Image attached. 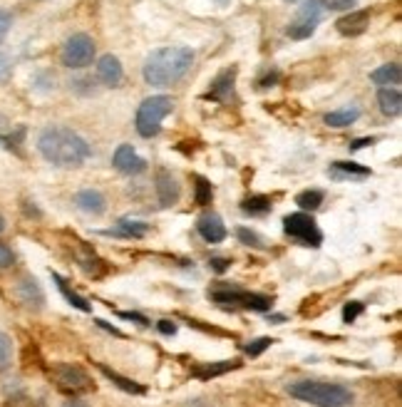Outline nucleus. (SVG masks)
<instances>
[{
  "label": "nucleus",
  "instance_id": "6e6552de",
  "mask_svg": "<svg viewBox=\"0 0 402 407\" xmlns=\"http://www.w3.org/2000/svg\"><path fill=\"white\" fill-rule=\"evenodd\" d=\"M283 229L291 239L301 241L303 246H321L323 241V233L315 224V219L310 214H303V211H298V214H291L283 219Z\"/></svg>",
  "mask_w": 402,
  "mask_h": 407
},
{
  "label": "nucleus",
  "instance_id": "393cba45",
  "mask_svg": "<svg viewBox=\"0 0 402 407\" xmlns=\"http://www.w3.org/2000/svg\"><path fill=\"white\" fill-rule=\"evenodd\" d=\"M53 279H55V283H58L60 293H62V296L67 298V303H70V306H75V308H77V310H82V313H90V303L85 301V298H82V296H77V293L72 291L70 285L65 283V279H62V276L53 274Z\"/></svg>",
  "mask_w": 402,
  "mask_h": 407
},
{
  "label": "nucleus",
  "instance_id": "dca6fc26",
  "mask_svg": "<svg viewBox=\"0 0 402 407\" xmlns=\"http://www.w3.org/2000/svg\"><path fill=\"white\" fill-rule=\"evenodd\" d=\"M233 80H236V67H228V70L219 72L216 80L211 82L206 99H226L233 92Z\"/></svg>",
  "mask_w": 402,
  "mask_h": 407
},
{
  "label": "nucleus",
  "instance_id": "f3484780",
  "mask_svg": "<svg viewBox=\"0 0 402 407\" xmlns=\"http://www.w3.org/2000/svg\"><path fill=\"white\" fill-rule=\"evenodd\" d=\"M328 174L333 179H365V176H370V169L360 167L355 162H333Z\"/></svg>",
  "mask_w": 402,
  "mask_h": 407
},
{
  "label": "nucleus",
  "instance_id": "39448f33",
  "mask_svg": "<svg viewBox=\"0 0 402 407\" xmlns=\"http://www.w3.org/2000/svg\"><path fill=\"white\" fill-rule=\"evenodd\" d=\"M50 378L55 380L62 392H70V395H80V392H90L94 390L92 378L82 370L80 365H70V363H55L50 367Z\"/></svg>",
  "mask_w": 402,
  "mask_h": 407
},
{
  "label": "nucleus",
  "instance_id": "a878e982",
  "mask_svg": "<svg viewBox=\"0 0 402 407\" xmlns=\"http://www.w3.org/2000/svg\"><path fill=\"white\" fill-rule=\"evenodd\" d=\"M241 209L246 211V214H251V216H263V214H268V211L274 209V204H271V199L268 197H249V199H244V204H241Z\"/></svg>",
  "mask_w": 402,
  "mask_h": 407
},
{
  "label": "nucleus",
  "instance_id": "9d476101",
  "mask_svg": "<svg viewBox=\"0 0 402 407\" xmlns=\"http://www.w3.org/2000/svg\"><path fill=\"white\" fill-rule=\"evenodd\" d=\"M181 186L176 181V176L171 174L169 169H159L157 172V199L162 206H174L179 201Z\"/></svg>",
  "mask_w": 402,
  "mask_h": 407
},
{
  "label": "nucleus",
  "instance_id": "a18cd8bd",
  "mask_svg": "<svg viewBox=\"0 0 402 407\" xmlns=\"http://www.w3.org/2000/svg\"><path fill=\"white\" fill-rule=\"evenodd\" d=\"M288 3H293V0H288Z\"/></svg>",
  "mask_w": 402,
  "mask_h": 407
},
{
  "label": "nucleus",
  "instance_id": "0eeeda50",
  "mask_svg": "<svg viewBox=\"0 0 402 407\" xmlns=\"http://www.w3.org/2000/svg\"><path fill=\"white\" fill-rule=\"evenodd\" d=\"M211 298L221 306H241V308L251 310H268L271 308V298L261 296V293H246L236 285H224V288H214Z\"/></svg>",
  "mask_w": 402,
  "mask_h": 407
},
{
  "label": "nucleus",
  "instance_id": "c85d7f7f",
  "mask_svg": "<svg viewBox=\"0 0 402 407\" xmlns=\"http://www.w3.org/2000/svg\"><path fill=\"white\" fill-rule=\"evenodd\" d=\"M296 204L301 206V209H305V211H313V209H318L323 204V192H318V189H308V192H301L296 197Z\"/></svg>",
  "mask_w": 402,
  "mask_h": 407
},
{
  "label": "nucleus",
  "instance_id": "a19ab883",
  "mask_svg": "<svg viewBox=\"0 0 402 407\" xmlns=\"http://www.w3.org/2000/svg\"><path fill=\"white\" fill-rule=\"evenodd\" d=\"M122 318H127V320H137L140 326H149V320L144 318V315H140V313H119Z\"/></svg>",
  "mask_w": 402,
  "mask_h": 407
},
{
  "label": "nucleus",
  "instance_id": "4468645a",
  "mask_svg": "<svg viewBox=\"0 0 402 407\" xmlns=\"http://www.w3.org/2000/svg\"><path fill=\"white\" fill-rule=\"evenodd\" d=\"M196 229L204 236V241H209V244H219V241L226 239V226H224L221 216L216 214H204L199 219Z\"/></svg>",
  "mask_w": 402,
  "mask_h": 407
},
{
  "label": "nucleus",
  "instance_id": "a211bd4d",
  "mask_svg": "<svg viewBox=\"0 0 402 407\" xmlns=\"http://www.w3.org/2000/svg\"><path fill=\"white\" fill-rule=\"evenodd\" d=\"M378 105L385 117H397L402 112V94L397 88H383L378 92Z\"/></svg>",
  "mask_w": 402,
  "mask_h": 407
},
{
  "label": "nucleus",
  "instance_id": "6ab92c4d",
  "mask_svg": "<svg viewBox=\"0 0 402 407\" xmlns=\"http://www.w3.org/2000/svg\"><path fill=\"white\" fill-rule=\"evenodd\" d=\"M360 107H343V110H335V112H328L326 117H323V122L328 124V127H335V129H340V127H350L353 122H358L360 119Z\"/></svg>",
  "mask_w": 402,
  "mask_h": 407
},
{
  "label": "nucleus",
  "instance_id": "f8f14e48",
  "mask_svg": "<svg viewBox=\"0 0 402 407\" xmlns=\"http://www.w3.org/2000/svg\"><path fill=\"white\" fill-rule=\"evenodd\" d=\"M367 25H370V10H350L348 15H343V18L335 23V28H338L340 35L355 38L365 33Z\"/></svg>",
  "mask_w": 402,
  "mask_h": 407
},
{
  "label": "nucleus",
  "instance_id": "37998d69",
  "mask_svg": "<svg viewBox=\"0 0 402 407\" xmlns=\"http://www.w3.org/2000/svg\"><path fill=\"white\" fill-rule=\"evenodd\" d=\"M62 407H87V402H82L80 397H70V400H65Z\"/></svg>",
  "mask_w": 402,
  "mask_h": 407
},
{
  "label": "nucleus",
  "instance_id": "cd10ccee",
  "mask_svg": "<svg viewBox=\"0 0 402 407\" xmlns=\"http://www.w3.org/2000/svg\"><path fill=\"white\" fill-rule=\"evenodd\" d=\"M315 28H318V23H313V20H293L288 25V38H293V40H308L315 33Z\"/></svg>",
  "mask_w": 402,
  "mask_h": 407
},
{
  "label": "nucleus",
  "instance_id": "ea45409f",
  "mask_svg": "<svg viewBox=\"0 0 402 407\" xmlns=\"http://www.w3.org/2000/svg\"><path fill=\"white\" fill-rule=\"evenodd\" d=\"M159 331H162L164 335H174V333H176V326L171 323V320H159Z\"/></svg>",
  "mask_w": 402,
  "mask_h": 407
},
{
  "label": "nucleus",
  "instance_id": "423d86ee",
  "mask_svg": "<svg viewBox=\"0 0 402 407\" xmlns=\"http://www.w3.org/2000/svg\"><path fill=\"white\" fill-rule=\"evenodd\" d=\"M94 58V40L85 33H77V35L67 38L62 45V53H60V60H62L65 67L70 70H82L87 67Z\"/></svg>",
  "mask_w": 402,
  "mask_h": 407
},
{
  "label": "nucleus",
  "instance_id": "9b49d317",
  "mask_svg": "<svg viewBox=\"0 0 402 407\" xmlns=\"http://www.w3.org/2000/svg\"><path fill=\"white\" fill-rule=\"evenodd\" d=\"M15 293H18V301L23 303V306H28V308L40 310L42 306H45V293H42L40 283H37L33 276H23V279L18 281Z\"/></svg>",
  "mask_w": 402,
  "mask_h": 407
},
{
  "label": "nucleus",
  "instance_id": "2f4dec72",
  "mask_svg": "<svg viewBox=\"0 0 402 407\" xmlns=\"http://www.w3.org/2000/svg\"><path fill=\"white\" fill-rule=\"evenodd\" d=\"M271 343H274L271 338H256V340H251V343L246 345V353H249L251 358H258V355H261L263 350L271 348Z\"/></svg>",
  "mask_w": 402,
  "mask_h": 407
},
{
  "label": "nucleus",
  "instance_id": "f704fd0d",
  "mask_svg": "<svg viewBox=\"0 0 402 407\" xmlns=\"http://www.w3.org/2000/svg\"><path fill=\"white\" fill-rule=\"evenodd\" d=\"M10 25H12V15L0 8V45H3V40H6L8 33H10Z\"/></svg>",
  "mask_w": 402,
  "mask_h": 407
},
{
  "label": "nucleus",
  "instance_id": "412c9836",
  "mask_svg": "<svg viewBox=\"0 0 402 407\" xmlns=\"http://www.w3.org/2000/svg\"><path fill=\"white\" fill-rule=\"evenodd\" d=\"M241 363L239 360H221V363H206V365H196L192 370L194 378L199 380H209V378H216V375H224V372L228 370H236Z\"/></svg>",
  "mask_w": 402,
  "mask_h": 407
},
{
  "label": "nucleus",
  "instance_id": "7ed1b4c3",
  "mask_svg": "<svg viewBox=\"0 0 402 407\" xmlns=\"http://www.w3.org/2000/svg\"><path fill=\"white\" fill-rule=\"evenodd\" d=\"M291 397L301 402H308L313 407H348L353 405L355 395L345 385L338 383H318V380H301L288 385Z\"/></svg>",
  "mask_w": 402,
  "mask_h": 407
},
{
  "label": "nucleus",
  "instance_id": "4c0bfd02",
  "mask_svg": "<svg viewBox=\"0 0 402 407\" xmlns=\"http://www.w3.org/2000/svg\"><path fill=\"white\" fill-rule=\"evenodd\" d=\"M276 82H278V70H271L258 80V88H274Z\"/></svg>",
  "mask_w": 402,
  "mask_h": 407
},
{
  "label": "nucleus",
  "instance_id": "c756f323",
  "mask_svg": "<svg viewBox=\"0 0 402 407\" xmlns=\"http://www.w3.org/2000/svg\"><path fill=\"white\" fill-rule=\"evenodd\" d=\"M12 363V340L10 335H6V333L0 331V372L8 370Z\"/></svg>",
  "mask_w": 402,
  "mask_h": 407
},
{
  "label": "nucleus",
  "instance_id": "473e14b6",
  "mask_svg": "<svg viewBox=\"0 0 402 407\" xmlns=\"http://www.w3.org/2000/svg\"><path fill=\"white\" fill-rule=\"evenodd\" d=\"M362 310H365V306H362V303L350 301L348 306H345V308H343V320H345V323H353V320H355L358 315L362 313Z\"/></svg>",
  "mask_w": 402,
  "mask_h": 407
},
{
  "label": "nucleus",
  "instance_id": "5701e85b",
  "mask_svg": "<svg viewBox=\"0 0 402 407\" xmlns=\"http://www.w3.org/2000/svg\"><path fill=\"white\" fill-rule=\"evenodd\" d=\"M97 370L102 372L107 380H112V383H115L119 390H124V392H132V395H144V388H142L140 383H134V380H129V378H122L119 372L110 370V367L102 365V363H97Z\"/></svg>",
  "mask_w": 402,
  "mask_h": 407
},
{
  "label": "nucleus",
  "instance_id": "aec40b11",
  "mask_svg": "<svg viewBox=\"0 0 402 407\" xmlns=\"http://www.w3.org/2000/svg\"><path fill=\"white\" fill-rule=\"evenodd\" d=\"M149 231V226L142 222H132V219H122L115 229L105 231L107 236H119V239H142L144 233Z\"/></svg>",
  "mask_w": 402,
  "mask_h": 407
},
{
  "label": "nucleus",
  "instance_id": "2eb2a0df",
  "mask_svg": "<svg viewBox=\"0 0 402 407\" xmlns=\"http://www.w3.org/2000/svg\"><path fill=\"white\" fill-rule=\"evenodd\" d=\"M75 204L80 206L85 214H105L107 209V199L102 197V192L97 189H82V192L75 194Z\"/></svg>",
  "mask_w": 402,
  "mask_h": 407
},
{
  "label": "nucleus",
  "instance_id": "c03bdc74",
  "mask_svg": "<svg viewBox=\"0 0 402 407\" xmlns=\"http://www.w3.org/2000/svg\"><path fill=\"white\" fill-rule=\"evenodd\" d=\"M3 229H6V222H3V216H0V231H3Z\"/></svg>",
  "mask_w": 402,
  "mask_h": 407
},
{
  "label": "nucleus",
  "instance_id": "7c9ffc66",
  "mask_svg": "<svg viewBox=\"0 0 402 407\" xmlns=\"http://www.w3.org/2000/svg\"><path fill=\"white\" fill-rule=\"evenodd\" d=\"M236 236H239V241H241V244H246V246H253V249H263V241H261V236H258L256 231H251V229H239V231H236Z\"/></svg>",
  "mask_w": 402,
  "mask_h": 407
},
{
  "label": "nucleus",
  "instance_id": "bb28decb",
  "mask_svg": "<svg viewBox=\"0 0 402 407\" xmlns=\"http://www.w3.org/2000/svg\"><path fill=\"white\" fill-rule=\"evenodd\" d=\"M194 201L199 204V206H206V204H211V199H214V186H211L209 179H204V176H194Z\"/></svg>",
  "mask_w": 402,
  "mask_h": 407
},
{
  "label": "nucleus",
  "instance_id": "ddd939ff",
  "mask_svg": "<svg viewBox=\"0 0 402 407\" xmlns=\"http://www.w3.org/2000/svg\"><path fill=\"white\" fill-rule=\"evenodd\" d=\"M97 77L102 85H107V88H117L124 77L122 63H119L115 55H102L97 63Z\"/></svg>",
  "mask_w": 402,
  "mask_h": 407
},
{
  "label": "nucleus",
  "instance_id": "72a5a7b5",
  "mask_svg": "<svg viewBox=\"0 0 402 407\" xmlns=\"http://www.w3.org/2000/svg\"><path fill=\"white\" fill-rule=\"evenodd\" d=\"M12 75V60L10 55L0 53V85H6L8 80H10Z\"/></svg>",
  "mask_w": 402,
  "mask_h": 407
},
{
  "label": "nucleus",
  "instance_id": "4be33fe9",
  "mask_svg": "<svg viewBox=\"0 0 402 407\" xmlns=\"http://www.w3.org/2000/svg\"><path fill=\"white\" fill-rule=\"evenodd\" d=\"M370 80H373L375 85H383V88H390V85H400V80H402L400 65H395V63L383 65V67H378V70L370 72Z\"/></svg>",
  "mask_w": 402,
  "mask_h": 407
},
{
  "label": "nucleus",
  "instance_id": "58836bf2",
  "mask_svg": "<svg viewBox=\"0 0 402 407\" xmlns=\"http://www.w3.org/2000/svg\"><path fill=\"white\" fill-rule=\"evenodd\" d=\"M228 266H231V258H211V268H214L216 274H224Z\"/></svg>",
  "mask_w": 402,
  "mask_h": 407
},
{
  "label": "nucleus",
  "instance_id": "79ce46f5",
  "mask_svg": "<svg viewBox=\"0 0 402 407\" xmlns=\"http://www.w3.org/2000/svg\"><path fill=\"white\" fill-rule=\"evenodd\" d=\"M367 144H375V140L370 137V140H355L353 144H350V149L355 151V149H362V147H367Z\"/></svg>",
  "mask_w": 402,
  "mask_h": 407
},
{
  "label": "nucleus",
  "instance_id": "20e7f679",
  "mask_svg": "<svg viewBox=\"0 0 402 407\" xmlns=\"http://www.w3.org/2000/svg\"><path fill=\"white\" fill-rule=\"evenodd\" d=\"M171 110H174V102H171V97H167V94L146 97L140 105V110H137V119H134L137 132H140L144 140L157 137L159 129H162L164 117L169 115Z\"/></svg>",
  "mask_w": 402,
  "mask_h": 407
},
{
  "label": "nucleus",
  "instance_id": "f03ea898",
  "mask_svg": "<svg viewBox=\"0 0 402 407\" xmlns=\"http://www.w3.org/2000/svg\"><path fill=\"white\" fill-rule=\"evenodd\" d=\"M194 50L184 45L159 47L142 65V77L152 88H171L192 70Z\"/></svg>",
  "mask_w": 402,
  "mask_h": 407
},
{
  "label": "nucleus",
  "instance_id": "f257e3e1",
  "mask_svg": "<svg viewBox=\"0 0 402 407\" xmlns=\"http://www.w3.org/2000/svg\"><path fill=\"white\" fill-rule=\"evenodd\" d=\"M37 151L55 167H80L92 157L87 140L62 124H50L37 134Z\"/></svg>",
  "mask_w": 402,
  "mask_h": 407
},
{
  "label": "nucleus",
  "instance_id": "b1692460",
  "mask_svg": "<svg viewBox=\"0 0 402 407\" xmlns=\"http://www.w3.org/2000/svg\"><path fill=\"white\" fill-rule=\"evenodd\" d=\"M326 10H328V0H305L303 6L298 8L296 20H313V23H321Z\"/></svg>",
  "mask_w": 402,
  "mask_h": 407
},
{
  "label": "nucleus",
  "instance_id": "e433bc0d",
  "mask_svg": "<svg viewBox=\"0 0 402 407\" xmlns=\"http://www.w3.org/2000/svg\"><path fill=\"white\" fill-rule=\"evenodd\" d=\"M12 261H15V256H12V251L8 249V246L0 244V268L12 266Z\"/></svg>",
  "mask_w": 402,
  "mask_h": 407
},
{
  "label": "nucleus",
  "instance_id": "c9c22d12",
  "mask_svg": "<svg viewBox=\"0 0 402 407\" xmlns=\"http://www.w3.org/2000/svg\"><path fill=\"white\" fill-rule=\"evenodd\" d=\"M358 0H330L328 3V10H353Z\"/></svg>",
  "mask_w": 402,
  "mask_h": 407
},
{
  "label": "nucleus",
  "instance_id": "1a4fd4ad",
  "mask_svg": "<svg viewBox=\"0 0 402 407\" xmlns=\"http://www.w3.org/2000/svg\"><path fill=\"white\" fill-rule=\"evenodd\" d=\"M112 164H115L117 172H122V174L132 176V174H142L146 169V162L132 149V144H119L115 151V157H112Z\"/></svg>",
  "mask_w": 402,
  "mask_h": 407
}]
</instances>
